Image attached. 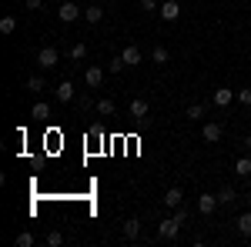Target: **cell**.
<instances>
[{
    "label": "cell",
    "mask_w": 251,
    "mask_h": 247,
    "mask_svg": "<svg viewBox=\"0 0 251 247\" xmlns=\"http://www.w3.org/2000/svg\"><path fill=\"white\" fill-rule=\"evenodd\" d=\"M24 7H27V10H40V7H44V0H24Z\"/></svg>",
    "instance_id": "cell-30"
},
{
    "label": "cell",
    "mask_w": 251,
    "mask_h": 247,
    "mask_svg": "<svg viewBox=\"0 0 251 247\" xmlns=\"http://www.w3.org/2000/svg\"><path fill=\"white\" fill-rule=\"evenodd\" d=\"M17 247H34V234H30V230L17 234Z\"/></svg>",
    "instance_id": "cell-26"
},
{
    "label": "cell",
    "mask_w": 251,
    "mask_h": 247,
    "mask_svg": "<svg viewBox=\"0 0 251 247\" xmlns=\"http://www.w3.org/2000/svg\"><path fill=\"white\" fill-rule=\"evenodd\" d=\"M234 224H238V234H245V237H251V207L245 210V214H241V217H238Z\"/></svg>",
    "instance_id": "cell-16"
},
{
    "label": "cell",
    "mask_w": 251,
    "mask_h": 247,
    "mask_svg": "<svg viewBox=\"0 0 251 247\" xmlns=\"http://www.w3.org/2000/svg\"><path fill=\"white\" fill-rule=\"evenodd\" d=\"M14 30H17V20H14V17H3V20H0V34H7V37H10Z\"/></svg>",
    "instance_id": "cell-23"
},
{
    "label": "cell",
    "mask_w": 251,
    "mask_h": 247,
    "mask_svg": "<svg viewBox=\"0 0 251 247\" xmlns=\"http://www.w3.org/2000/svg\"><path fill=\"white\" fill-rule=\"evenodd\" d=\"M124 67H127V64H124V57H121V54H117V57H111V60H107V70H111V74H121Z\"/></svg>",
    "instance_id": "cell-22"
},
{
    "label": "cell",
    "mask_w": 251,
    "mask_h": 247,
    "mask_svg": "<svg viewBox=\"0 0 251 247\" xmlns=\"http://www.w3.org/2000/svg\"><path fill=\"white\" fill-rule=\"evenodd\" d=\"M114 111H117V107H114L111 97H97V114H100V117H111Z\"/></svg>",
    "instance_id": "cell-15"
},
{
    "label": "cell",
    "mask_w": 251,
    "mask_h": 247,
    "mask_svg": "<svg viewBox=\"0 0 251 247\" xmlns=\"http://www.w3.org/2000/svg\"><path fill=\"white\" fill-rule=\"evenodd\" d=\"M127 111H131V117H134V120H144L151 107H148V100H144V97H137V100H131V107H127Z\"/></svg>",
    "instance_id": "cell-10"
},
{
    "label": "cell",
    "mask_w": 251,
    "mask_h": 247,
    "mask_svg": "<svg viewBox=\"0 0 251 247\" xmlns=\"http://www.w3.org/2000/svg\"><path fill=\"white\" fill-rule=\"evenodd\" d=\"M84 20H87V23H100V20H104V7H100V0L91 3V7H84Z\"/></svg>",
    "instance_id": "cell-11"
},
{
    "label": "cell",
    "mask_w": 251,
    "mask_h": 247,
    "mask_svg": "<svg viewBox=\"0 0 251 247\" xmlns=\"http://www.w3.org/2000/svg\"><path fill=\"white\" fill-rule=\"evenodd\" d=\"M30 114L37 117V120H47V117H50V107H47V104H44V100H37V104H34V107H30Z\"/></svg>",
    "instance_id": "cell-19"
},
{
    "label": "cell",
    "mask_w": 251,
    "mask_h": 247,
    "mask_svg": "<svg viewBox=\"0 0 251 247\" xmlns=\"http://www.w3.org/2000/svg\"><path fill=\"white\" fill-rule=\"evenodd\" d=\"M137 234H141V221L137 217H127L124 221V241H137Z\"/></svg>",
    "instance_id": "cell-14"
},
{
    "label": "cell",
    "mask_w": 251,
    "mask_h": 247,
    "mask_svg": "<svg viewBox=\"0 0 251 247\" xmlns=\"http://www.w3.org/2000/svg\"><path fill=\"white\" fill-rule=\"evenodd\" d=\"M201 137H204V144H218V140L225 137V127H221L218 120H208V124L201 127Z\"/></svg>",
    "instance_id": "cell-4"
},
{
    "label": "cell",
    "mask_w": 251,
    "mask_h": 247,
    "mask_svg": "<svg viewBox=\"0 0 251 247\" xmlns=\"http://www.w3.org/2000/svg\"><path fill=\"white\" fill-rule=\"evenodd\" d=\"M218 207H221V204H218V194H201V197H198V210H201V214H214Z\"/></svg>",
    "instance_id": "cell-8"
},
{
    "label": "cell",
    "mask_w": 251,
    "mask_h": 247,
    "mask_svg": "<svg viewBox=\"0 0 251 247\" xmlns=\"http://www.w3.org/2000/svg\"><path fill=\"white\" fill-rule=\"evenodd\" d=\"M44 241H47V247H60V244H64V234H60V230H50Z\"/></svg>",
    "instance_id": "cell-25"
},
{
    "label": "cell",
    "mask_w": 251,
    "mask_h": 247,
    "mask_svg": "<svg viewBox=\"0 0 251 247\" xmlns=\"http://www.w3.org/2000/svg\"><path fill=\"white\" fill-rule=\"evenodd\" d=\"M84 84H87L91 90H97V87L104 84V67H100V64H94V67H87V70H84Z\"/></svg>",
    "instance_id": "cell-5"
},
{
    "label": "cell",
    "mask_w": 251,
    "mask_h": 247,
    "mask_svg": "<svg viewBox=\"0 0 251 247\" xmlns=\"http://www.w3.org/2000/svg\"><path fill=\"white\" fill-rule=\"evenodd\" d=\"M234 201H238V194H234L231 187H221V190H218V204H234Z\"/></svg>",
    "instance_id": "cell-20"
},
{
    "label": "cell",
    "mask_w": 251,
    "mask_h": 247,
    "mask_svg": "<svg viewBox=\"0 0 251 247\" xmlns=\"http://www.w3.org/2000/svg\"><path fill=\"white\" fill-rule=\"evenodd\" d=\"M141 10L144 14H154V10H161V3L157 0H141Z\"/></svg>",
    "instance_id": "cell-27"
},
{
    "label": "cell",
    "mask_w": 251,
    "mask_h": 247,
    "mask_svg": "<svg viewBox=\"0 0 251 247\" xmlns=\"http://www.w3.org/2000/svg\"><path fill=\"white\" fill-rule=\"evenodd\" d=\"M57 60H60L57 47H40V50H37V67H44V70H54Z\"/></svg>",
    "instance_id": "cell-1"
},
{
    "label": "cell",
    "mask_w": 251,
    "mask_h": 247,
    "mask_svg": "<svg viewBox=\"0 0 251 247\" xmlns=\"http://www.w3.org/2000/svg\"><path fill=\"white\" fill-rule=\"evenodd\" d=\"M151 57H154V64H168L171 54H168V47H154V50H151Z\"/></svg>",
    "instance_id": "cell-24"
},
{
    "label": "cell",
    "mask_w": 251,
    "mask_h": 247,
    "mask_svg": "<svg viewBox=\"0 0 251 247\" xmlns=\"http://www.w3.org/2000/svg\"><path fill=\"white\" fill-rule=\"evenodd\" d=\"M54 97H57L60 104H71V100H74V84H71V80H60L57 87H54Z\"/></svg>",
    "instance_id": "cell-7"
},
{
    "label": "cell",
    "mask_w": 251,
    "mask_h": 247,
    "mask_svg": "<svg viewBox=\"0 0 251 247\" xmlns=\"http://www.w3.org/2000/svg\"><path fill=\"white\" fill-rule=\"evenodd\" d=\"M234 174H238V177H248L251 174V157H238V160H234Z\"/></svg>",
    "instance_id": "cell-18"
},
{
    "label": "cell",
    "mask_w": 251,
    "mask_h": 247,
    "mask_svg": "<svg viewBox=\"0 0 251 247\" xmlns=\"http://www.w3.org/2000/svg\"><path fill=\"white\" fill-rule=\"evenodd\" d=\"M177 230H181V221H177V217H164V221H161V224H157V234H161V241H174V237H177Z\"/></svg>",
    "instance_id": "cell-2"
},
{
    "label": "cell",
    "mask_w": 251,
    "mask_h": 247,
    "mask_svg": "<svg viewBox=\"0 0 251 247\" xmlns=\"http://www.w3.org/2000/svg\"><path fill=\"white\" fill-rule=\"evenodd\" d=\"M27 90H44V77H30L27 80Z\"/></svg>",
    "instance_id": "cell-29"
},
{
    "label": "cell",
    "mask_w": 251,
    "mask_h": 247,
    "mask_svg": "<svg viewBox=\"0 0 251 247\" xmlns=\"http://www.w3.org/2000/svg\"><path fill=\"white\" fill-rule=\"evenodd\" d=\"M100 3H104V0H100Z\"/></svg>",
    "instance_id": "cell-33"
},
{
    "label": "cell",
    "mask_w": 251,
    "mask_h": 247,
    "mask_svg": "<svg viewBox=\"0 0 251 247\" xmlns=\"http://www.w3.org/2000/svg\"><path fill=\"white\" fill-rule=\"evenodd\" d=\"M211 100H214V107H228V104L234 100V90L231 87H218V90L211 94Z\"/></svg>",
    "instance_id": "cell-9"
},
{
    "label": "cell",
    "mask_w": 251,
    "mask_h": 247,
    "mask_svg": "<svg viewBox=\"0 0 251 247\" xmlns=\"http://www.w3.org/2000/svg\"><path fill=\"white\" fill-rule=\"evenodd\" d=\"M157 14H161V17H164L168 23H171V20H177V17H181V3H177V0H164Z\"/></svg>",
    "instance_id": "cell-6"
},
{
    "label": "cell",
    "mask_w": 251,
    "mask_h": 247,
    "mask_svg": "<svg viewBox=\"0 0 251 247\" xmlns=\"http://www.w3.org/2000/svg\"><path fill=\"white\" fill-rule=\"evenodd\" d=\"M248 207H251V190H248Z\"/></svg>",
    "instance_id": "cell-32"
},
{
    "label": "cell",
    "mask_w": 251,
    "mask_h": 247,
    "mask_svg": "<svg viewBox=\"0 0 251 247\" xmlns=\"http://www.w3.org/2000/svg\"><path fill=\"white\" fill-rule=\"evenodd\" d=\"M181 204H184V194H181V187H171L168 190V194H164V207H181Z\"/></svg>",
    "instance_id": "cell-12"
},
{
    "label": "cell",
    "mask_w": 251,
    "mask_h": 247,
    "mask_svg": "<svg viewBox=\"0 0 251 247\" xmlns=\"http://www.w3.org/2000/svg\"><path fill=\"white\" fill-rule=\"evenodd\" d=\"M241 147H245V151H251V134H245V140H241Z\"/></svg>",
    "instance_id": "cell-31"
},
{
    "label": "cell",
    "mask_w": 251,
    "mask_h": 247,
    "mask_svg": "<svg viewBox=\"0 0 251 247\" xmlns=\"http://www.w3.org/2000/svg\"><path fill=\"white\" fill-rule=\"evenodd\" d=\"M184 114H188V120H204V104H191Z\"/></svg>",
    "instance_id": "cell-21"
},
{
    "label": "cell",
    "mask_w": 251,
    "mask_h": 247,
    "mask_svg": "<svg viewBox=\"0 0 251 247\" xmlns=\"http://www.w3.org/2000/svg\"><path fill=\"white\" fill-rule=\"evenodd\" d=\"M121 57H124V64H127V67H137V64H141V50H137L134 44H127V47L121 50Z\"/></svg>",
    "instance_id": "cell-13"
},
{
    "label": "cell",
    "mask_w": 251,
    "mask_h": 247,
    "mask_svg": "<svg viewBox=\"0 0 251 247\" xmlns=\"http://www.w3.org/2000/svg\"><path fill=\"white\" fill-rule=\"evenodd\" d=\"M238 100H241L245 107H251V87H241V90H238Z\"/></svg>",
    "instance_id": "cell-28"
},
{
    "label": "cell",
    "mask_w": 251,
    "mask_h": 247,
    "mask_svg": "<svg viewBox=\"0 0 251 247\" xmlns=\"http://www.w3.org/2000/svg\"><path fill=\"white\" fill-rule=\"evenodd\" d=\"M67 57H71V60H84V57H87V44H80V40H77V44H71Z\"/></svg>",
    "instance_id": "cell-17"
},
{
    "label": "cell",
    "mask_w": 251,
    "mask_h": 247,
    "mask_svg": "<svg viewBox=\"0 0 251 247\" xmlns=\"http://www.w3.org/2000/svg\"><path fill=\"white\" fill-rule=\"evenodd\" d=\"M80 14H84V7H77V3H71V0H64V3L57 7V17L64 20V23H74V20H77Z\"/></svg>",
    "instance_id": "cell-3"
}]
</instances>
